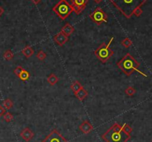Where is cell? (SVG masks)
I'll list each match as a JSON object with an SVG mask.
<instances>
[{
    "mask_svg": "<svg viewBox=\"0 0 152 142\" xmlns=\"http://www.w3.org/2000/svg\"><path fill=\"white\" fill-rule=\"evenodd\" d=\"M127 19L134 15V11L140 8L147 0H108Z\"/></svg>",
    "mask_w": 152,
    "mask_h": 142,
    "instance_id": "6da1fadb",
    "label": "cell"
},
{
    "mask_svg": "<svg viewBox=\"0 0 152 142\" xmlns=\"http://www.w3.org/2000/svg\"><path fill=\"white\" fill-rule=\"evenodd\" d=\"M101 137L105 142H127L131 138V135L122 130V126L114 123Z\"/></svg>",
    "mask_w": 152,
    "mask_h": 142,
    "instance_id": "7a4b0ae2",
    "label": "cell"
},
{
    "mask_svg": "<svg viewBox=\"0 0 152 142\" xmlns=\"http://www.w3.org/2000/svg\"><path fill=\"white\" fill-rule=\"evenodd\" d=\"M117 65L118 68H120V70L124 74H125L127 76H130L134 72H137L143 76L147 77L146 74L139 70L140 63L137 60H135L134 57L130 54L129 53H127L125 56H124L120 61L117 62Z\"/></svg>",
    "mask_w": 152,
    "mask_h": 142,
    "instance_id": "3957f363",
    "label": "cell"
},
{
    "mask_svg": "<svg viewBox=\"0 0 152 142\" xmlns=\"http://www.w3.org/2000/svg\"><path fill=\"white\" fill-rule=\"evenodd\" d=\"M114 37H111L110 39L109 42L108 43H102L96 50L94 51V54L97 57V58L102 62V63H105L108 62V60L111 58L114 54V51L110 48L111 43L114 40Z\"/></svg>",
    "mask_w": 152,
    "mask_h": 142,
    "instance_id": "277c9868",
    "label": "cell"
},
{
    "mask_svg": "<svg viewBox=\"0 0 152 142\" xmlns=\"http://www.w3.org/2000/svg\"><path fill=\"white\" fill-rule=\"evenodd\" d=\"M55 14L62 20H65L73 11L72 5L67 2V0H60L53 8Z\"/></svg>",
    "mask_w": 152,
    "mask_h": 142,
    "instance_id": "5b68a950",
    "label": "cell"
},
{
    "mask_svg": "<svg viewBox=\"0 0 152 142\" xmlns=\"http://www.w3.org/2000/svg\"><path fill=\"white\" fill-rule=\"evenodd\" d=\"M89 17L91 20L98 25H101L102 22H106L108 21V16L104 12L103 10L99 7H97L90 14Z\"/></svg>",
    "mask_w": 152,
    "mask_h": 142,
    "instance_id": "8992f818",
    "label": "cell"
},
{
    "mask_svg": "<svg viewBox=\"0 0 152 142\" xmlns=\"http://www.w3.org/2000/svg\"><path fill=\"white\" fill-rule=\"evenodd\" d=\"M42 142H68L56 130H53L51 133L46 136Z\"/></svg>",
    "mask_w": 152,
    "mask_h": 142,
    "instance_id": "52a82bcc",
    "label": "cell"
},
{
    "mask_svg": "<svg viewBox=\"0 0 152 142\" xmlns=\"http://www.w3.org/2000/svg\"><path fill=\"white\" fill-rule=\"evenodd\" d=\"M88 0H71V5L73 12L76 15H79L85 10Z\"/></svg>",
    "mask_w": 152,
    "mask_h": 142,
    "instance_id": "ba28073f",
    "label": "cell"
},
{
    "mask_svg": "<svg viewBox=\"0 0 152 142\" xmlns=\"http://www.w3.org/2000/svg\"><path fill=\"white\" fill-rule=\"evenodd\" d=\"M53 41L56 43L57 45H59V46H63V45L66 44V43L68 40V37L66 35V34H63V32H59L57 34L53 37Z\"/></svg>",
    "mask_w": 152,
    "mask_h": 142,
    "instance_id": "9c48e42d",
    "label": "cell"
},
{
    "mask_svg": "<svg viewBox=\"0 0 152 142\" xmlns=\"http://www.w3.org/2000/svg\"><path fill=\"white\" fill-rule=\"evenodd\" d=\"M20 136L23 140L25 141L26 142H28L30 140H32L34 136V133H33V131L30 128L26 127V128L23 129L22 130V132L20 133Z\"/></svg>",
    "mask_w": 152,
    "mask_h": 142,
    "instance_id": "30bf717a",
    "label": "cell"
},
{
    "mask_svg": "<svg viewBox=\"0 0 152 142\" xmlns=\"http://www.w3.org/2000/svg\"><path fill=\"white\" fill-rule=\"evenodd\" d=\"M79 129L83 134H88V133H90L94 130V127L89 121H84L79 126Z\"/></svg>",
    "mask_w": 152,
    "mask_h": 142,
    "instance_id": "8fae6325",
    "label": "cell"
},
{
    "mask_svg": "<svg viewBox=\"0 0 152 142\" xmlns=\"http://www.w3.org/2000/svg\"><path fill=\"white\" fill-rule=\"evenodd\" d=\"M74 28H73L71 25L69 24V23H66V24L62 28V29H61V32H63V34H66L67 37L71 36V34H73V33L74 32Z\"/></svg>",
    "mask_w": 152,
    "mask_h": 142,
    "instance_id": "7c38bea8",
    "label": "cell"
},
{
    "mask_svg": "<svg viewBox=\"0 0 152 142\" xmlns=\"http://www.w3.org/2000/svg\"><path fill=\"white\" fill-rule=\"evenodd\" d=\"M88 95V92H87L85 89H84V88H82V89H81L80 90L78 91L76 93H75V96H76V98L80 101H84L85 98H87Z\"/></svg>",
    "mask_w": 152,
    "mask_h": 142,
    "instance_id": "4fadbf2b",
    "label": "cell"
},
{
    "mask_svg": "<svg viewBox=\"0 0 152 142\" xmlns=\"http://www.w3.org/2000/svg\"><path fill=\"white\" fill-rule=\"evenodd\" d=\"M22 53L23 54L24 57H26L27 58H29L30 57H32L34 54V51L32 48L30 47V46H27L25 48L22 50Z\"/></svg>",
    "mask_w": 152,
    "mask_h": 142,
    "instance_id": "5bb4252c",
    "label": "cell"
},
{
    "mask_svg": "<svg viewBox=\"0 0 152 142\" xmlns=\"http://www.w3.org/2000/svg\"><path fill=\"white\" fill-rule=\"evenodd\" d=\"M47 81L48 82V83L50 84V86H54L55 84L59 81V78H58V77L55 74L51 73L48 77Z\"/></svg>",
    "mask_w": 152,
    "mask_h": 142,
    "instance_id": "9a60e30c",
    "label": "cell"
},
{
    "mask_svg": "<svg viewBox=\"0 0 152 142\" xmlns=\"http://www.w3.org/2000/svg\"><path fill=\"white\" fill-rule=\"evenodd\" d=\"M82 88H83V86H82V85H81L80 83L77 80L74 81V82L71 85V90L74 92V94L76 93L78 91H79L81 89H82Z\"/></svg>",
    "mask_w": 152,
    "mask_h": 142,
    "instance_id": "2e32d148",
    "label": "cell"
},
{
    "mask_svg": "<svg viewBox=\"0 0 152 142\" xmlns=\"http://www.w3.org/2000/svg\"><path fill=\"white\" fill-rule=\"evenodd\" d=\"M19 78L22 81L27 80L30 78V73H29L27 70L24 69V70L22 72V73L19 75Z\"/></svg>",
    "mask_w": 152,
    "mask_h": 142,
    "instance_id": "e0dca14e",
    "label": "cell"
},
{
    "mask_svg": "<svg viewBox=\"0 0 152 142\" xmlns=\"http://www.w3.org/2000/svg\"><path fill=\"white\" fill-rule=\"evenodd\" d=\"M14 54L11 50H7L4 52L3 54V57L6 60H11L13 58H14Z\"/></svg>",
    "mask_w": 152,
    "mask_h": 142,
    "instance_id": "ac0fdd59",
    "label": "cell"
},
{
    "mask_svg": "<svg viewBox=\"0 0 152 142\" xmlns=\"http://www.w3.org/2000/svg\"><path fill=\"white\" fill-rule=\"evenodd\" d=\"M3 106L5 107L6 109H11L13 106H14V103L11 99L8 98V99L5 100L3 102Z\"/></svg>",
    "mask_w": 152,
    "mask_h": 142,
    "instance_id": "d6986e66",
    "label": "cell"
},
{
    "mask_svg": "<svg viewBox=\"0 0 152 142\" xmlns=\"http://www.w3.org/2000/svg\"><path fill=\"white\" fill-rule=\"evenodd\" d=\"M121 44L122 46H124L125 48L128 49L130 46H132V41H131L128 37H125V38L121 42Z\"/></svg>",
    "mask_w": 152,
    "mask_h": 142,
    "instance_id": "ffe728a7",
    "label": "cell"
},
{
    "mask_svg": "<svg viewBox=\"0 0 152 142\" xmlns=\"http://www.w3.org/2000/svg\"><path fill=\"white\" fill-rule=\"evenodd\" d=\"M125 93L127 95H128V96H133L134 95H135L136 89L134 87H132V86H128L125 90Z\"/></svg>",
    "mask_w": 152,
    "mask_h": 142,
    "instance_id": "44dd1931",
    "label": "cell"
},
{
    "mask_svg": "<svg viewBox=\"0 0 152 142\" xmlns=\"http://www.w3.org/2000/svg\"><path fill=\"white\" fill-rule=\"evenodd\" d=\"M13 119H14V116H13V115L11 113L6 112L5 115H4V120H5L7 123L11 122V121H13Z\"/></svg>",
    "mask_w": 152,
    "mask_h": 142,
    "instance_id": "7402d4cb",
    "label": "cell"
},
{
    "mask_svg": "<svg viewBox=\"0 0 152 142\" xmlns=\"http://www.w3.org/2000/svg\"><path fill=\"white\" fill-rule=\"evenodd\" d=\"M122 130H123L124 132H125L126 134L128 135H131V133H132L133 131V129L131 128V127H130L128 124H124L123 126H122Z\"/></svg>",
    "mask_w": 152,
    "mask_h": 142,
    "instance_id": "603a6c76",
    "label": "cell"
},
{
    "mask_svg": "<svg viewBox=\"0 0 152 142\" xmlns=\"http://www.w3.org/2000/svg\"><path fill=\"white\" fill-rule=\"evenodd\" d=\"M37 57L40 60H42V61H43V60H44L46 58V54L45 53V52L43 51H42V50L40 51H39L38 53H37Z\"/></svg>",
    "mask_w": 152,
    "mask_h": 142,
    "instance_id": "cb8c5ba5",
    "label": "cell"
},
{
    "mask_svg": "<svg viewBox=\"0 0 152 142\" xmlns=\"http://www.w3.org/2000/svg\"><path fill=\"white\" fill-rule=\"evenodd\" d=\"M23 70H24V69H23V68L22 67V66H17V67L16 68V69L14 70V74H15V75H17V77H19Z\"/></svg>",
    "mask_w": 152,
    "mask_h": 142,
    "instance_id": "d4e9b609",
    "label": "cell"
},
{
    "mask_svg": "<svg viewBox=\"0 0 152 142\" xmlns=\"http://www.w3.org/2000/svg\"><path fill=\"white\" fill-rule=\"evenodd\" d=\"M143 14V10H142L141 7L140 8H137L135 11H134V15H135L136 17H140V16L142 15Z\"/></svg>",
    "mask_w": 152,
    "mask_h": 142,
    "instance_id": "484cf974",
    "label": "cell"
},
{
    "mask_svg": "<svg viewBox=\"0 0 152 142\" xmlns=\"http://www.w3.org/2000/svg\"><path fill=\"white\" fill-rule=\"evenodd\" d=\"M6 113V109L3 106V105H0V117L4 116Z\"/></svg>",
    "mask_w": 152,
    "mask_h": 142,
    "instance_id": "4316f807",
    "label": "cell"
},
{
    "mask_svg": "<svg viewBox=\"0 0 152 142\" xmlns=\"http://www.w3.org/2000/svg\"><path fill=\"white\" fill-rule=\"evenodd\" d=\"M31 1H32V2L34 5H38V4L40 3V2H41V0H31Z\"/></svg>",
    "mask_w": 152,
    "mask_h": 142,
    "instance_id": "83f0119b",
    "label": "cell"
},
{
    "mask_svg": "<svg viewBox=\"0 0 152 142\" xmlns=\"http://www.w3.org/2000/svg\"><path fill=\"white\" fill-rule=\"evenodd\" d=\"M3 13H4V9L2 8V7L0 6V17L3 14Z\"/></svg>",
    "mask_w": 152,
    "mask_h": 142,
    "instance_id": "f1b7e54d",
    "label": "cell"
},
{
    "mask_svg": "<svg viewBox=\"0 0 152 142\" xmlns=\"http://www.w3.org/2000/svg\"><path fill=\"white\" fill-rule=\"evenodd\" d=\"M102 1H103V0H94V2L95 3H97V4L101 3V2H102Z\"/></svg>",
    "mask_w": 152,
    "mask_h": 142,
    "instance_id": "f546056e",
    "label": "cell"
},
{
    "mask_svg": "<svg viewBox=\"0 0 152 142\" xmlns=\"http://www.w3.org/2000/svg\"><path fill=\"white\" fill-rule=\"evenodd\" d=\"M151 142H152V141H151Z\"/></svg>",
    "mask_w": 152,
    "mask_h": 142,
    "instance_id": "4dcf8cb0",
    "label": "cell"
}]
</instances>
